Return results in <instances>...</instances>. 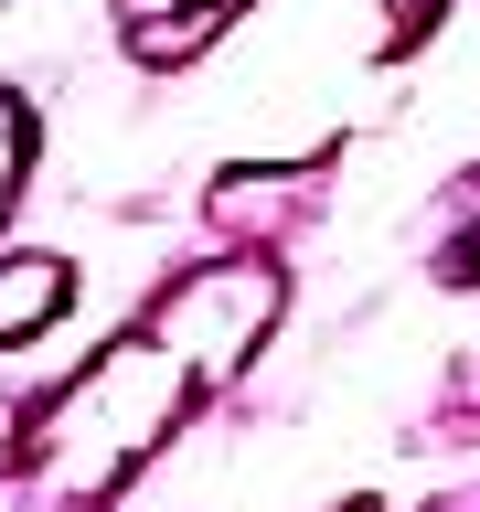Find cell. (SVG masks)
Returning <instances> with one entry per match:
<instances>
[{
    "label": "cell",
    "instance_id": "cell-1",
    "mask_svg": "<svg viewBox=\"0 0 480 512\" xmlns=\"http://www.w3.org/2000/svg\"><path fill=\"white\" fill-rule=\"evenodd\" d=\"M235 11L246 0H128V54L139 64H192Z\"/></svg>",
    "mask_w": 480,
    "mask_h": 512
},
{
    "label": "cell",
    "instance_id": "cell-2",
    "mask_svg": "<svg viewBox=\"0 0 480 512\" xmlns=\"http://www.w3.org/2000/svg\"><path fill=\"white\" fill-rule=\"evenodd\" d=\"M75 267L64 256H0V342H32L43 320H64Z\"/></svg>",
    "mask_w": 480,
    "mask_h": 512
}]
</instances>
